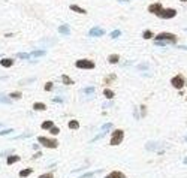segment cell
<instances>
[{
    "instance_id": "1",
    "label": "cell",
    "mask_w": 187,
    "mask_h": 178,
    "mask_svg": "<svg viewBox=\"0 0 187 178\" xmlns=\"http://www.w3.org/2000/svg\"><path fill=\"white\" fill-rule=\"evenodd\" d=\"M156 41H162V42H166V43H177V36L174 33L162 32L156 36Z\"/></svg>"
},
{
    "instance_id": "2",
    "label": "cell",
    "mask_w": 187,
    "mask_h": 178,
    "mask_svg": "<svg viewBox=\"0 0 187 178\" xmlns=\"http://www.w3.org/2000/svg\"><path fill=\"white\" fill-rule=\"evenodd\" d=\"M123 139H124V132H123L121 129L114 130V132H112V136H111V145H112V147L118 145Z\"/></svg>"
},
{
    "instance_id": "3",
    "label": "cell",
    "mask_w": 187,
    "mask_h": 178,
    "mask_svg": "<svg viewBox=\"0 0 187 178\" xmlns=\"http://www.w3.org/2000/svg\"><path fill=\"white\" fill-rule=\"evenodd\" d=\"M175 15H177V11L172 9V8H166V9L162 8V11L157 14V16H159V18H162V20H171V18H174Z\"/></svg>"
},
{
    "instance_id": "4",
    "label": "cell",
    "mask_w": 187,
    "mask_h": 178,
    "mask_svg": "<svg viewBox=\"0 0 187 178\" xmlns=\"http://www.w3.org/2000/svg\"><path fill=\"white\" fill-rule=\"evenodd\" d=\"M171 84H172V87L177 88V90H181V88L186 85V78H184L181 74H178V75H175V76L171 79Z\"/></svg>"
},
{
    "instance_id": "5",
    "label": "cell",
    "mask_w": 187,
    "mask_h": 178,
    "mask_svg": "<svg viewBox=\"0 0 187 178\" xmlns=\"http://www.w3.org/2000/svg\"><path fill=\"white\" fill-rule=\"evenodd\" d=\"M38 141L41 142V145L47 147V148H57V145H58V142L56 139H50V138H45V136H39Z\"/></svg>"
},
{
    "instance_id": "6",
    "label": "cell",
    "mask_w": 187,
    "mask_h": 178,
    "mask_svg": "<svg viewBox=\"0 0 187 178\" xmlns=\"http://www.w3.org/2000/svg\"><path fill=\"white\" fill-rule=\"evenodd\" d=\"M75 66L78 69H94V61L88 58H81L75 63Z\"/></svg>"
},
{
    "instance_id": "7",
    "label": "cell",
    "mask_w": 187,
    "mask_h": 178,
    "mask_svg": "<svg viewBox=\"0 0 187 178\" xmlns=\"http://www.w3.org/2000/svg\"><path fill=\"white\" fill-rule=\"evenodd\" d=\"M162 8H163V6H162V2H156V3H153V5L148 6V12L157 15L160 11H162Z\"/></svg>"
},
{
    "instance_id": "8",
    "label": "cell",
    "mask_w": 187,
    "mask_h": 178,
    "mask_svg": "<svg viewBox=\"0 0 187 178\" xmlns=\"http://www.w3.org/2000/svg\"><path fill=\"white\" fill-rule=\"evenodd\" d=\"M103 34H105V30L100 29V27H93L90 32H88V36L90 38H100Z\"/></svg>"
},
{
    "instance_id": "9",
    "label": "cell",
    "mask_w": 187,
    "mask_h": 178,
    "mask_svg": "<svg viewBox=\"0 0 187 178\" xmlns=\"http://www.w3.org/2000/svg\"><path fill=\"white\" fill-rule=\"evenodd\" d=\"M105 178H127V177L124 175L123 172H120V171H112L111 174H108Z\"/></svg>"
},
{
    "instance_id": "10",
    "label": "cell",
    "mask_w": 187,
    "mask_h": 178,
    "mask_svg": "<svg viewBox=\"0 0 187 178\" xmlns=\"http://www.w3.org/2000/svg\"><path fill=\"white\" fill-rule=\"evenodd\" d=\"M70 11H74V12H78V14H81V15H85V14H87V11L84 9V8L78 6V5H70Z\"/></svg>"
},
{
    "instance_id": "11",
    "label": "cell",
    "mask_w": 187,
    "mask_h": 178,
    "mask_svg": "<svg viewBox=\"0 0 187 178\" xmlns=\"http://www.w3.org/2000/svg\"><path fill=\"white\" fill-rule=\"evenodd\" d=\"M33 109L34 111H45L47 109V105L42 103V102H36V103L33 105Z\"/></svg>"
},
{
    "instance_id": "12",
    "label": "cell",
    "mask_w": 187,
    "mask_h": 178,
    "mask_svg": "<svg viewBox=\"0 0 187 178\" xmlns=\"http://www.w3.org/2000/svg\"><path fill=\"white\" fill-rule=\"evenodd\" d=\"M58 32H60L61 34H66V36H67V34H70V29H69V25H67V24L60 25V27H58Z\"/></svg>"
},
{
    "instance_id": "13",
    "label": "cell",
    "mask_w": 187,
    "mask_h": 178,
    "mask_svg": "<svg viewBox=\"0 0 187 178\" xmlns=\"http://www.w3.org/2000/svg\"><path fill=\"white\" fill-rule=\"evenodd\" d=\"M0 65H2L3 67H11V66L14 65V60H12V58H2Z\"/></svg>"
},
{
    "instance_id": "14",
    "label": "cell",
    "mask_w": 187,
    "mask_h": 178,
    "mask_svg": "<svg viewBox=\"0 0 187 178\" xmlns=\"http://www.w3.org/2000/svg\"><path fill=\"white\" fill-rule=\"evenodd\" d=\"M118 60H120V56H118V54H111V56L108 57V63L115 65V63H118Z\"/></svg>"
},
{
    "instance_id": "15",
    "label": "cell",
    "mask_w": 187,
    "mask_h": 178,
    "mask_svg": "<svg viewBox=\"0 0 187 178\" xmlns=\"http://www.w3.org/2000/svg\"><path fill=\"white\" fill-rule=\"evenodd\" d=\"M15 162H20V156H9L6 159V163L8 165H14Z\"/></svg>"
},
{
    "instance_id": "16",
    "label": "cell",
    "mask_w": 187,
    "mask_h": 178,
    "mask_svg": "<svg viewBox=\"0 0 187 178\" xmlns=\"http://www.w3.org/2000/svg\"><path fill=\"white\" fill-rule=\"evenodd\" d=\"M52 126H54V123H52L51 120H47V121L42 123V129H43V130H50Z\"/></svg>"
},
{
    "instance_id": "17",
    "label": "cell",
    "mask_w": 187,
    "mask_h": 178,
    "mask_svg": "<svg viewBox=\"0 0 187 178\" xmlns=\"http://www.w3.org/2000/svg\"><path fill=\"white\" fill-rule=\"evenodd\" d=\"M103 96L106 97V99H112L115 94H114V91L111 90V88H105V90H103Z\"/></svg>"
},
{
    "instance_id": "18",
    "label": "cell",
    "mask_w": 187,
    "mask_h": 178,
    "mask_svg": "<svg viewBox=\"0 0 187 178\" xmlns=\"http://www.w3.org/2000/svg\"><path fill=\"white\" fill-rule=\"evenodd\" d=\"M61 81H63V84H66V85H72V84H74V81H72V79H70L67 75H63V76H61Z\"/></svg>"
},
{
    "instance_id": "19",
    "label": "cell",
    "mask_w": 187,
    "mask_h": 178,
    "mask_svg": "<svg viewBox=\"0 0 187 178\" xmlns=\"http://www.w3.org/2000/svg\"><path fill=\"white\" fill-rule=\"evenodd\" d=\"M78 127H79V123H78L76 120H70V121H69V129L75 130V129H78Z\"/></svg>"
},
{
    "instance_id": "20",
    "label": "cell",
    "mask_w": 187,
    "mask_h": 178,
    "mask_svg": "<svg viewBox=\"0 0 187 178\" xmlns=\"http://www.w3.org/2000/svg\"><path fill=\"white\" fill-rule=\"evenodd\" d=\"M142 38L144 39H151V38H154V34H153L151 30H145L144 33H142Z\"/></svg>"
},
{
    "instance_id": "21",
    "label": "cell",
    "mask_w": 187,
    "mask_h": 178,
    "mask_svg": "<svg viewBox=\"0 0 187 178\" xmlns=\"http://www.w3.org/2000/svg\"><path fill=\"white\" fill-rule=\"evenodd\" d=\"M32 172H33V169H30V168H29V169H23V171L20 172V177H21V178H24V177L30 175Z\"/></svg>"
},
{
    "instance_id": "22",
    "label": "cell",
    "mask_w": 187,
    "mask_h": 178,
    "mask_svg": "<svg viewBox=\"0 0 187 178\" xmlns=\"http://www.w3.org/2000/svg\"><path fill=\"white\" fill-rule=\"evenodd\" d=\"M42 56H45V51H33L30 57H42Z\"/></svg>"
},
{
    "instance_id": "23",
    "label": "cell",
    "mask_w": 187,
    "mask_h": 178,
    "mask_svg": "<svg viewBox=\"0 0 187 178\" xmlns=\"http://www.w3.org/2000/svg\"><path fill=\"white\" fill-rule=\"evenodd\" d=\"M9 97L11 99H21V93L20 91H14V93L9 94Z\"/></svg>"
},
{
    "instance_id": "24",
    "label": "cell",
    "mask_w": 187,
    "mask_h": 178,
    "mask_svg": "<svg viewBox=\"0 0 187 178\" xmlns=\"http://www.w3.org/2000/svg\"><path fill=\"white\" fill-rule=\"evenodd\" d=\"M114 79H115V75H109V76H106V78H105V85H108L109 82H112Z\"/></svg>"
},
{
    "instance_id": "25",
    "label": "cell",
    "mask_w": 187,
    "mask_h": 178,
    "mask_svg": "<svg viewBox=\"0 0 187 178\" xmlns=\"http://www.w3.org/2000/svg\"><path fill=\"white\" fill-rule=\"evenodd\" d=\"M120 34H121V32H120V30H114V32L111 33V38H112V39H117V38L120 36Z\"/></svg>"
},
{
    "instance_id": "26",
    "label": "cell",
    "mask_w": 187,
    "mask_h": 178,
    "mask_svg": "<svg viewBox=\"0 0 187 178\" xmlns=\"http://www.w3.org/2000/svg\"><path fill=\"white\" fill-rule=\"evenodd\" d=\"M50 132L52 133V135H58V133H60V129H58V127H56V126H52V127L50 129Z\"/></svg>"
},
{
    "instance_id": "27",
    "label": "cell",
    "mask_w": 187,
    "mask_h": 178,
    "mask_svg": "<svg viewBox=\"0 0 187 178\" xmlns=\"http://www.w3.org/2000/svg\"><path fill=\"white\" fill-rule=\"evenodd\" d=\"M16 57L18 58H30V56L25 54V52H20V54H16Z\"/></svg>"
},
{
    "instance_id": "28",
    "label": "cell",
    "mask_w": 187,
    "mask_h": 178,
    "mask_svg": "<svg viewBox=\"0 0 187 178\" xmlns=\"http://www.w3.org/2000/svg\"><path fill=\"white\" fill-rule=\"evenodd\" d=\"M39 178H54V175H52V172H48V174L39 175Z\"/></svg>"
},
{
    "instance_id": "29",
    "label": "cell",
    "mask_w": 187,
    "mask_h": 178,
    "mask_svg": "<svg viewBox=\"0 0 187 178\" xmlns=\"http://www.w3.org/2000/svg\"><path fill=\"white\" fill-rule=\"evenodd\" d=\"M52 85H54V84H52L51 81H50V82H47V84H45V90H47V91L52 90Z\"/></svg>"
},
{
    "instance_id": "30",
    "label": "cell",
    "mask_w": 187,
    "mask_h": 178,
    "mask_svg": "<svg viewBox=\"0 0 187 178\" xmlns=\"http://www.w3.org/2000/svg\"><path fill=\"white\" fill-rule=\"evenodd\" d=\"M93 91H94V88H93V87H87V88H84V93H87V94H88V93L91 94Z\"/></svg>"
},
{
    "instance_id": "31",
    "label": "cell",
    "mask_w": 187,
    "mask_h": 178,
    "mask_svg": "<svg viewBox=\"0 0 187 178\" xmlns=\"http://www.w3.org/2000/svg\"><path fill=\"white\" fill-rule=\"evenodd\" d=\"M8 133H12V129H8V130H2L0 135H8Z\"/></svg>"
},
{
    "instance_id": "32",
    "label": "cell",
    "mask_w": 187,
    "mask_h": 178,
    "mask_svg": "<svg viewBox=\"0 0 187 178\" xmlns=\"http://www.w3.org/2000/svg\"><path fill=\"white\" fill-rule=\"evenodd\" d=\"M147 67H148V65H147V63H144V65H139V66H138V69H147Z\"/></svg>"
},
{
    "instance_id": "33",
    "label": "cell",
    "mask_w": 187,
    "mask_h": 178,
    "mask_svg": "<svg viewBox=\"0 0 187 178\" xmlns=\"http://www.w3.org/2000/svg\"><path fill=\"white\" fill-rule=\"evenodd\" d=\"M41 156H42L41 153H36V154H34V157H33V159H38V157H41Z\"/></svg>"
},
{
    "instance_id": "34",
    "label": "cell",
    "mask_w": 187,
    "mask_h": 178,
    "mask_svg": "<svg viewBox=\"0 0 187 178\" xmlns=\"http://www.w3.org/2000/svg\"><path fill=\"white\" fill-rule=\"evenodd\" d=\"M118 2H121V3H129V0H118Z\"/></svg>"
},
{
    "instance_id": "35",
    "label": "cell",
    "mask_w": 187,
    "mask_h": 178,
    "mask_svg": "<svg viewBox=\"0 0 187 178\" xmlns=\"http://www.w3.org/2000/svg\"><path fill=\"white\" fill-rule=\"evenodd\" d=\"M184 163H187V159H184Z\"/></svg>"
},
{
    "instance_id": "36",
    "label": "cell",
    "mask_w": 187,
    "mask_h": 178,
    "mask_svg": "<svg viewBox=\"0 0 187 178\" xmlns=\"http://www.w3.org/2000/svg\"><path fill=\"white\" fill-rule=\"evenodd\" d=\"M184 141H186V142H187V136H186V138H184Z\"/></svg>"
},
{
    "instance_id": "37",
    "label": "cell",
    "mask_w": 187,
    "mask_h": 178,
    "mask_svg": "<svg viewBox=\"0 0 187 178\" xmlns=\"http://www.w3.org/2000/svg\"><path fill=\"white\" fill-rule=\"evenodd\" d=\"M181 2H187V0H181Z\"/></svg>"
}]
</instances>
